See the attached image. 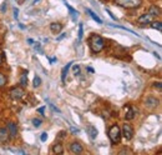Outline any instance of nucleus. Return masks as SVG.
Returning a JSON list of instances; mask_svg holds the SVG:
<instances>
[{"instance_id": "obj_10", "label": "nucleus", "mask_w": 162, "mask_h": 155, "mask_svg": "<svg viewBox=\"0 0 162 155\" xmlns=\"http://www.w3.org/2000/svg\"><path fill=\"white\" fill-rule=\"evenodd\" d=\"M70 150L74 154H80V153H82V146L77 141H73L70 144Z\"/></svg>"}, {"instance_id": "obj_1", "label": "nucleus", "mask_w": 162, "mask_h": 155, "mask_svg": "<svg viewBox=\"0 0 162 155\" xmlns=\"http://www.w3.org/2000/svg\"><path fill=\"white\" fill-rule=\"evenodd\" d=\"M89 45L92 53H100L105 48V40L97 34H92L89 39Z\"/></svg>"}, {"instance_id": "obj_26", "label": "nucleus", "mask_w": 162, "mask_h": 155, "mask_svg": "<svg viewBox=\"0 0 162 155\" xmlns=\"http://www.w3.org/2000/svg\"><path fill=\"white\" fill-rule=\"evenodd\" d=\"M40 140H41V141H46V140H47V134H46V133H43V134H41Z\"/></svg>"}, {"instance_id": "obj_25", "label": "nucleus", "mask_w": 162, "mask_h": 155, "mask_svg": "<svg viewBox=\"0 0 162 155\" xmlns=\"http://www.w3.org/2000/svg\"><path fill=\"white\" fill-rule=\"evenodd\" d=\"M74 74L75 75H80V66L79 65H74Z\"/></svg>"}, {"instance_id": "obj_8", "label": "nucleus", "mask_w": 162, "mask_h": 155, "mask_svg": "<svg viewBox=\"0 0 162 155\" xmlns=\"http://www.w3.org/2000/svg\"><path fill=\"white\" fill-rule=\"evenodd\" d=\"M7 131L11 138H16L18 137V126L15 123H9L7 124Z\"/></svg>"}, {"instance_id": "obj_3", "label": "nucleus", "mask_w": 162, "mask_h": 155, "mask_svg": "<svg viewBox=\"0 0 162 155\" xmlns=\"http://www.w3.org/2000/svg\"><path fill=\"white\" fill-rule=\"evenodd\" d=\"M108 138H110V140L112 144H117L120 141V139H121V129L119 128V125H112L110 128V130H108Z\"/></svg>"}, {"instance_id": "obj_13", "label": "nucleus", "mask_w": 162, "mask_h": 155, "mask_svg": "<svg viewBox=\"0 0 162 155\" xmlns=\"http://www.w3.org/2000/svg\"><path fill=\"white\" fill-rule=\"evenodd\" d=\"M86 130H87V133H89V135H90V138H91V139H96V137H97V129H96L95 126L89 125Z\"/></svg>"}, {"instance_id": "obj_24", "label": "nucleus", "mask_w": 162, "mask_h": 155, "mask_svg": "<svg viewBox=\"0 0 162 155\" xmlns=\"http://www.w3.org/2000/svg\"><path fill=\"white\" fill-rule=\"evenodd\" d=\"M33 124H34V126L35 128H39L41 124H43V122H41L40 119H33Z\"/></svg>"}, {"instance_id": "obj_36", "label": "nucleus", "mask_w": 162, "mask_h": 155, "mask_svg": "<svg viewBox=\"0 0 162 155\" xmlns=\"http://www.w3.org/2000/svg\"><path fill=\"white\" fill-rule=\"evenodd\" d=\"M1 63H3V55L0 54V64H1Z\"/></svg>"}, {"instance_id": "obj_7", "label": "nucleus", "mask_w": 162, "mask_h": 155, "mask_svg": "<svg viewBox=\"0 0 162 155\" xmlns=\"http://www.w3.org/2000/svg\"><path fill=\"white\" fill-rule=\"evenodd\" d=\"M9 141V131L5 128L0 129V144H6Z\"/></svg>"}, {"instance_id": "obj_6", "label": "nucleus", "mask_w": 162, "mask_h": 155, "mask_svg": "<svg viewBox=\"0 0 162 155\" xmlns=\"http://www.w3.org/2000/svg\"><path fill=\"white\" fill-rule=\"evenodd\" d=\"M152 21H153V16H152V15H150L148 13L141 15V16L137 19L138 24H151Z\"/></svg>"}, {"instance_id": "obj_9", "label": "nucleus", "mask_w": 162, "mask_h": 155, "mask_svg": "<svg viewBox=\"0 0 162 155\" xmlns=\"http://www.w3.org/2000/svg\"><path fill=\"white\" fill-rule=\"evenodd\" d=\"M62 1H64V4H65V5H66V8H67V9H69V13H70V15H71V18H73V20H74V21H76V19L79 18V13H77V11L75 10L74 8L71 6L70 4L67 3V1H65V0H62Z\"/></svg>"}, {"instance_id": "obj_22", "label": "nucleus", "mask_w": 162, "mask_h": 155, "mask_svg": "<svg viewBox=\"0 0 162 155\" xmlns=\"http://www.w3.org/2000/svg\"><path fill=\"white\" fill-rule=\"evenodd\" d=\"M40 84H41L40 76H35V78H34V86H35V88H37V86H40Z\"/></svg>"}, {"instance_id": "obj_15", "label": "nucleus", "mask_w": 162, "mask_h": 155, "mask_svg": "<svg viewBox=\"0 0 162 155\" xmlns=\"http://www.w3.org/2000/svg\"><path fill=\"white\" fill-rule=\"evenodd\" d=\"M52 152H54L55 154H62L64 153L62 145L60 144V143H55V144L52 145Z\"/></svg>"}, {"instance_id": "obj_29", "label": "nucleus", "mask_w": 162, "mask_h": 155, "mask_svg": "<svg viewBox=\"0 0 162 155\" xmlns=\"http://www.w3.org/2000/svg\"><path fill=\"white\" fill-rule=\"evenodd\" d=\"M18 14H19V10L15 8V9H14V16H15V19H18V16H19Z\"/></svg>"}, {"instance_id": "obj_31", "label": "nucleus", "mask_w": 162, "mask_h": 155, "mask_svg": "<svg viewBox=\"0 0 162 155\" xmlns=\"http://www.w3.org/2000/svg\"><path fill=\"white\" fill-rule=\"evenodd\" d=\"M155 86H157V89H159L160 91H161V83H156V84H155Z\"/></svg>"}, {"instance_id": "obj_17", "label": "nucleus", "mask_w": 162, "mask_h": 155, "mask_svg": "<svg viewBox=\"0 0 162 155\" xmlns=\"http://www.w3.org/2000/svg\"><path fill=\"white\" fill-rule=\"evenodd\" d=\"M86 13L90 14V16H91L96 23H99V24H102V20H101V19H100L99 16H97V15H96L95 13H94V11H92L91 9H86Z\"/></svg>"}, {"instance_id": "obj_12", "label": "nucleus", "mask_w": 162, "mask_h": 155, "mask_svg": "<svg viewBox=\"0 0 162 155\" xmlns=\"http://www.w3.org/2000/svg\"><path fill=\"white\" fill-rule=\"evenodd\" d=\"M61 29H62V25L61 24H59V23H52V24L50 25V30L54 34H58L61 31Z\"/></svg>"}, {"instance_id": "obj_18", "label": "nucleus", "mask_w": 162, "mask_h": 155, "mask_svg": "<svg viewBox=\"0 0 162 155\" xmlns=\"http://www.w3.org/2000/svg\"><path fill=\"white\" fill-rule=\"evenodd\" d=\"M135 118V111H134V109L129 107L127 108V113H126V115H125V119L126 120H132Z\"/></svg>"}, {"instance_id": "obj_32", "label": "nucleus", "mask_w": 162, "mask_h": 155, "mask_svg": "<svg viewBox=\"0 0 162 155\" xmlns=\"http://www.w3.org/2000/svg\"><path fill=\"white\" fill-rule=\"evenodd\" d=\"M37 111L41 113V114H44V107L43 108H39V109H37Z\"/></svg>"}, {"instance_id": "obj_19", "label": "nucleus", "mask_w": 162, "mask_h": 155, "mask_svg": "<svg viewBox=\"0 0 162 155\" xmlns=\"http://www.w3.org/2000/svg\"><path fill=\"white\" fill-rule=\"evenodd\" d=\"M20 85L21 88H25L26 85H28V75H26V73H24L21 75V79H20Z\"/></svg>"}, {"instance_id": "obj_28", "label": "nucleus", "mask_w": 162, "mask_h": 155, "mask_svg": "<svg viewBox=\"0 0 162 155\" xmlns=\"http://www.w3.org/2000/svg\"><path fill=\"white\" fill-rule=\"evenodd\" d=\"M64 38H66V33H62V34H61V35H60L59 38H56V40H58V41H60V40H62Z\"/></svg>"}, {"instance_id": "obj_30", "label": "nucleus", "mask_w": 162, "mask_h": 155, "mask_svg": "<svg viewBox=\"0 0 162 155\" xmlns=\"http://www.w3.org/2000/svg\"><path fill=\"white\" fill-rule=\"evenodd\" d=\"M35 50L41 51V49H40V44H39V43H36V44H35Z\"/></svg>"}, {"instance_id": "obj_34", "label": "nucleus", "mask_w": 162, "mask_h": 155, "mask_svg": "<svg viewBox=\"0 0 162 155\" xmlns=\"http://www.w3.org/2000/svg\"><path fill=\"white\" fill-rule=\"evenodd\" d=\"M87 70L90 71V73H94V69H92V68H87Z\"/></svg>"}, {"instance_id": "obj_2", "label": "nucleus", "mask_w": 162, "mask_h": 155, "mask_svg": "<svg viewBox=\"0 0 162 155\" xmlns=\"http://www.w3.org/2000/svg\"><path fill=\"white\" fill-rule=\"evenodd\" d=\"M115 4L126 9H136L142 4V0H115Z\"/></svg>"}, {"instance_id": "obj_14", "label": "nucleus", "mask_w": 162, "mask_h": 155, "mask_svg": "<svg viewBox=\"0 0 162 155\" xmlns=\"http://www.w3.org/2000/svg\"><path fill=\"white\" fill-rule=\"evenodd\" d=\"M71 65H73V61L69 63V64H66V66H64V69H62V71H61V81H62V83H65L66 74H67V71H69V69H70Z\"/></svg>"}, {"instance_id": "obj_35", "label": "nucleus", "mask_w": 162, "mask_h": 155, "mask_svg": "<svg viewBox=\"0 0 162 155\" xmlns=\"http://www.w3.org/2000/svg\"><path fill=\"white\" fill-rule=\"evenodd\" d=\"M71 130H73V133H79V130H77V129H74V128H73Z\"/></svg>"}, {"instance_id": "obj_20", "label": "nucleus", "mask_w": 162, "mask_h": 155, "mask_svg": "<svg viewBox=\"0 0 162 155\" xmlns=\"http://www.w3.org/2000/svg\"><path fill=\"white\" fill-rule=\"evenodd\" d=\"M151 24H152V28H153V29H157L159 31H161V30H162V26H161L162 24H161L160 21H152Z\"/></svg>"}, {"instance_id": "obj_4", "label": "nucleus", "mask_w": 162, "mask_h": 155, "mask_svg": "<svg viewBox=\"0 0 162 155\" xmlns=\"http://www.w3.org/2000/svg\"><path fill=\"white\" fill-rule=\"evenodd\" d=\"M121 135L126 139V140H131L132 137H134V129H132V126H131L130 124L125 123L122 125V129H121Z\"/></svg>"}, {"instance_id": "obj_27", "label": "nucleus", "mask_w": 162, "mask_h": 155, "mask_svg": "<svg viewBox=\"0 0 162 155\" xmlns=\"http://www.w3.org/2000/svg\"><path fill=\"white\" fill-rule=\"evenodd\" d=\"M6 5H7L6 3H3L1 8H0V10H1V13H5V10H6Z\"/></svg>"}, {"instance_id": "obj_16", "label": "nucleus", "mask_w": 162, "mask_h": 155, "mask_svg": "<svg viewBox=\"0 0 162 155\" xmlns=\"http://www.w3.org/2000/svg\"><path fill=\"white\" fill-rule=\"evenodd\" d=\"M148 14H150V15H152V16L155 18V16H160V15H161V11H160V9H159V8H157V6L152 5L151 8H150Z\"/></svg>"}, {"instance_id": "obj_21", "label": "nucleus", "mask_w": 162, "mask_h": 155, "mask_svg": "<svg viewBox=\"0 0 162 155\" xmlns=\"http://www.w3.org/2000/svg\"><path fill=\"white\" fill-rule=\"evenodd\" d=\"M82 36H84V26H82V24H80L79 25V35H77L79 40H81Z\"/></svg>"}, {"instance_id": "obj_23", "label": "nucleus", "mask_w": 162, "mask_h": 155, "mask_svg": "<svg viewBox=\"0 0 162 155\" xmlns=\"http://www.w3.org/2000/svg\"><path fill=\"white\" fill-rule=\"evenodd\" d=\"M5 83H6V78H5V75L0 73V86L5 85Z\"/></svg>"}, {"instance_id": "obj_33", "label": "nucleus", "mask_w": 162, "mask_h": 155, "mask_svg": "<svg viewBox=\"0 0 162 155\" xmlns=\"http://www.w3.org/2000/svg\"><path fill=\"white\" fill-rule=\"evenodd\" d=\"M28 43L29 44H34V40L33 39H28Z\"/></svg>"}, {"instance_id": "obj_11", "label": "nucleus", "mask_w": 162, "mask_h": 155, "mask_svg": "<svg viewBox=\"0 0 162 155\" xmlns=\"http://www.w3.org/2000/svg\"><path fill=\"white\" fill-rule=\"evenodd\" d=\"M146 105H147L148 108H155L159 105V100L156 99V98H152V96H150L146 99Z\"/></svg>"}, {"instance_id": "obj_5", "label": "nucleus", "mask_w": 162, "mask_h": 155, "mask_svg": "<svg viewBox=\"0 0 162 155\" xmlns=\"http://www.w3.org/2000/svg\"><path fill=\"white\" fill-rule=\"evenodd\" d=\"M9 95L11 99H14V100H20V99H22V96L25 95V91L22 88H13L10 90Z\"/></svg>"}]
</instances>
